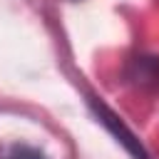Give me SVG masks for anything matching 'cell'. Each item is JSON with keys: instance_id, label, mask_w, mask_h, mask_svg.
Segmentation results:
<instances>
[{"instance_id": "1", "label": "cell", "mask_w": 159, "mask_h": 159, "mask_svg": "<svg viewBox=\"0 0 159 159\" xmlns=\"http://www.w3.org/2000/svg\"><path fill=\"white\" fill-rule=\"evenodd\" d=\"M10 159H45L40 152L35 149H27V147H15V152L10 154Z\"/></svg>"}]
</instances>
